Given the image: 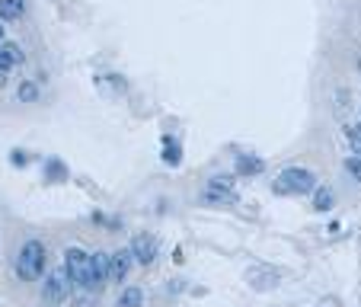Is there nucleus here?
Masks as SVG:
<instances>
[{
	"mask_svg": "<svg viewBox=\"0 0 361 307\" xmlns=\"http://www.w3.org/2000/svg\"><path fill=\"white\" fill-rule=\"evenodd\" d=\"M45 266H48V250L42 240H26L16 256V275L23 282H39L45 275Z\"/></svg>",
	"mask_w": 361,
	"mask_h": 307,
	"instance_id": "f257e3e1",
	"label": "nucleus"
},
{
	"mask_svg": "<svg viewBox=\"0 0 361 307\" xmlns=\"http://www.w3.org/2000/svg\"><path fill=\"white\" fill-rule=\"evenodd\" d=\"M64 272H68L71 282H74V291H80V288L93 291V272H90V253L87 250L68 246V250H64Z\"/></svg>",
	"mask_w": 361,
	"mask_h": 307,
	"instance_id": "f03ea898",
	"label": "nucleus"
},
{
	"mask_svg": "<svg viewBox=\"0 0 361 307\" xmlns=\"http://www.w3.org/2000/svg\"><path fill=\"white\" fill-rule=\"evenodd\" d=\"M275 189L281 195H310L317 189V176L310 170H304V167H288V170H281Z\"/></svg>",
	"mask_w": 361,
	"mask_h": 307,
	"instance_id": "7ed1b4c3",
	"label": "nucleus"
},
{
	"mask_svg": "<svg viewBox=\"0 0 361 307\" xmlns=\"http://www.w3.org/2000/svg\"><path fill=\"white\" fill-rule=\"evenodd\" d=\"M71 294H74V282H71V275L61 269H55V272L45 279V288H42V298L48 301V304H64V301H71Z\"/></svg>",
	"mask_w": 361,
	"mask_h": 307,
	"instance_id": "20e7f679",
	"label": "nucleus"
},
{
	"mask_svg": "<svg viewBox=\"0 0 361 307\" xmlns=\"http://www.w3.org/2000/svg\"><path fill=\"white\" fill-rule=\"evenodd\" d=\"M131 266H135V253H131V246H122V250L109 253V282H125L131 272Z\"/></svg>",
	"mask_w": 361,
	"mask_h": 307,
	"instance_id": "39448f33",
	"label": "nucleus"
},
{
	"mask_svg": "<svg viewBox=\"0 0 361 307\" xmlns=\"http://www.w3.org/2000/svg\"><path fill=\"white\" fill-rule=\"evenodd\" d=\"M131 253H135V263L150 266V263L157 260V237H154V234H137V237L131 240Z\"/></svg>",
	"mask_w": 361,
	"mask_h": 307,
	"instance_id": "423d86ee",
	"label": "nucleus"
},
{
	"mask_svg": "<svg viewBox=\"0 0 361 307\" xmlns=\"http://www.w3.org/2000/svg\"><path fill=\"white\" fill-rule=\"evenodd\" d=\"M90 272H93V291L109 285V253L106 250L90 253Z\"/></svg>",
	"mask_w": 361,
	"mask_h": 307,
	"instance_id": "0eeeda50",
	"label": "nucleus"
},
{
	"mask_svg": "<svg viewBox=\"0 0 361 307\" xmlns=\"http://www.w3.org/2000/svg\"><path fill=\"white\" fill-rule=\"evenodd\" d=\"M26 13V0H0V20L4 23H16Z\"/></svg>",
	"mask_w": 361,
	"mask_h": 307,
	"instance_id": "6e6552de",
	"label": "nucleus"
},
{
	"mask_svg": "<svg viewBox=\"0 0 361 307\" xmlns=\"http://www.w3.org/2000/svg\"><path fill=\"white\" fill-rule=\"evenodd\" d=\"M246 279L252 282V288H259V291H266V288H275V285H279V275H275V272H266V269H252Z\"/></svg>",
	"mask_w": 361,
	"mask_h": 307,
	"instance_id": "1a4fd4ad",
	"label": "nucleus"
},
{
	"mask_svg": "<svg viewBox=\"0 0 361 307\" xmlns=\"http://www.w3.org/2000/svg\"><path fill=\"white\" fill-rule=\"evenodd\" d=\"M141 301H144V294H141V288H122V294H118V301H116V307H141Z\"/></svg>",
	"mask_w": 361,
	"mask_h": 307,
	"instance_id": "9d476101",
	"label": "nucleus"
},
{
	"mask_svg": "<svg viewBox=\"0 0 361 307\" xmlns=\"http://www.w3.org/2000/svg\"><path fill=\"white\" fill-rule=\"evenodd\" d=\"M333 189H323V186H317L314 189V212H329L333 208Z\"/></svg>",
	"mask_w": 361,
	"mask_h": 307,
	"instance_id": "9b49d317",
	"label": "nucleus"
},
{
	"mask_svg": "<svg viewBox=\"0 0 361 307\" xmlns=\"http://www.w3.org/2000/svg\"><path fill=\"white\" fill-rule=\"evenodd\" d=\"M0 52H4V58H7V61L13 64V68H16V64L26 61V55H23V48L16 45V42H7V39H4V42H0Z\"/></svg>",
	"mask_w": 361,
	"mask_h": 307,
	"instance_id": "f8f14e48",
	"label": "nucleus"
},
{
	"mask_svg": "<svg viewBox=\"0 0 361 307\" xmlns=\"http://www.w3.org/2000/svg\"><path fill=\"white\" fill-rule=\"evenodd\" d=\"M16 100L20 102H39V83L35 80H23L16 87Z\"/></svg>",
	"mask_w": 361,
	"mask_h": 307,
	"instance_id": "ddd939ff",
	"label": "nucleus"
},
{
	"mask_svg": "<svg viewBox=\"0 0 361 307\" xmlns=\"http://www.w3.org/2000/svg\"><path fill=\"white\" fill-rule=\"evenodd\" d=\"M237 170H240V173H250V176H256V173H262V160H259V157H240V160H237Z\"/></svg>",
	"mask_w": 361,
	"mask_h": 307,
	"instance_id": "4468645a",
	"label": "nucleus"
},
{
	"mask_svg": "<svg viewBox=\"0 0 361 307\" xmlns=\"http://www.w3.org/2000/svg\"><path fill=\"white\" fill-rule=\"evenodd\" d=\"M74 298V307H96V291H87L80 288V294H71Z\"/></svg>",
	"mask_w": 361,
	"mask_h": 307,
	"instance_id": "2eb2a0df",
	"label": "nucleus"
},
{
	"mask_svg": "<svg viewBox=\"0 0 361 307\" xmlns=\"http://www.w3.org/2000/svg\"><path fill=\"white\" fill-rule=\"evenodd\" d=\"M345 170L352 173V179H358V183H361V157H348L345 160Z\"/></svg>",
	"mask_w": 361,
	"mask_h": 307,
	"instance_id": "dca6fc26",
	"label": "nucleus"
},
{
	"mask_svg": "<svg viewBox=\"0 0 361 307\" xmlns=\"http://www.w3.org/2000/svg\"><path fill=\"white\" fill-rule=\"evenodd\" d=\"M166 164H179V144H170L166 141V154H164Z\"/></svg>",
	"mask_w": 361,
	"mask_h": 307,
	"instance_id": "f3484780",
	"label": "nucleus"
},
{
	"mask_svg": "<svg viewBox=\"0 0 361 307\" xmlns=\"http://www.w3.org/2000/svg\"><path fill=\"white\" fill-rule=\"evenodd\" d=\"M10 160H13V164H20V167H26V164H29V157L23 154V150H13V157H10Z\"/></svg>",
	"mask_w": 361,
	"mask_h": 307,
	"instance_id": "a211bd4d",
	"label": "nucleus"
},
{
	"mask_svg": "<svg viewBox=\"0 0 361 307\" xmlns=\"http://www.w3.org/2000/svg\"><path fill=\"white\" fill-rule=\"evenodd\" d=\"M0 71H4V74H7V71H13V64H10L7 58H4V52H0Z\"/></svg>",
	"mask_w": 361,
	"mask_h": 307,
	"instance_id": "6ab92c4d",
	"label": "nucleus"
},
{
	"mask_svg": "<svg viewBox=\"0 0 361 307\" xmlns=\"http://www.w3.org/2000/svg\"><path fill=\"white\" fill-rule=\"evenodd\" d=\"M4 29H7V26H4V20H0V42H4Z\"/></svg>",
	"mask_w": 361,
	"mask_h": 307,
	"instance_id": "aec40b11",
	"label": "nucleus"
},
{
	"mask_svg": "<svg viewBox=\"0 0 361 307\" xmlns=\"http://www.w3.org/2000/svg\"><path fill=\"white\" fill-rule=\"evenodd\" d=\"M4 80H7V74H4V71H0V87H4Z\"/></svg>",
	"mask_w": 361,
	"mask_h": 307,
	"instance_id": "412c9836",
	"label": "nucleus"
}]
</instances>
